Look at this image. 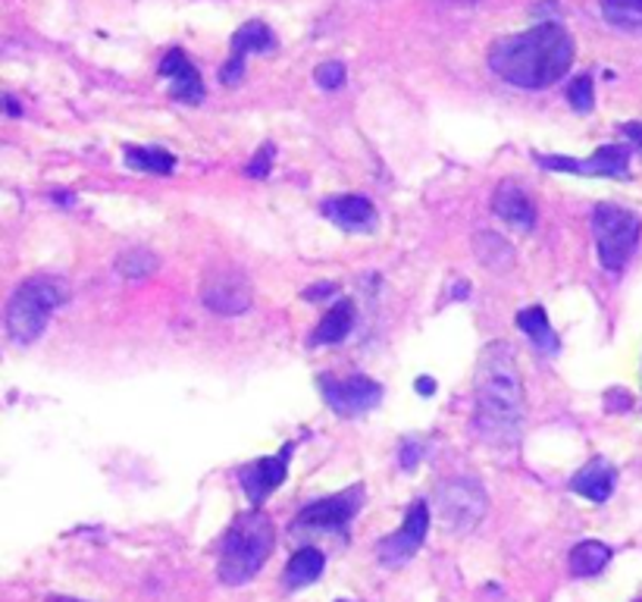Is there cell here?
Wrapping results in <instances>:
<instances>
[{"instance_id": "cell-31", "label": "cell", "mask_w": 642, "mask_h": 602, "mask_svg": "<svg viewBox=\"0 0 642 602\" xmlns=\"http://www.w3.org/2000/svg\"><path fill=\"white\" fill-rule=\"evenodd\" d=\"M7 114H13V117L19 114V103L13 101V98H7Z\"/></svg>"}, {"instance_id": "cell-11", "label": "cell", "mask_w": 642, "mask_h": 602, "mask_svg": "<svg viewBox=\"0 0 642 602\" xmlns=\"http://www.w3.org/2000/svg\"><path fill=\"white\" fill-rule=\"evenodd\" d=\"M201 302L217 314H245L251 308V286L238 270L210 274L201 286Z\"/></svg>"}, {"instance_id": "cell-2", "label": "cell", "mask_w": 642, "mask_h": 602, "mask_svg": "<svg viewBox=\"0 0 642 602\" xmlns=\"http://www.w3.org/2000/svg\"><path fill=\"white\" fill-rule=\"evenodd\" d=\"M574 53V38L561 22L549 19L521 34L498 38L490 48V67L511 86L540 91L567 76Z\"/></svg>"}, {"instance_id": "cell-23", "label": "cell", "mask_w": 642, "mask_h": 602, "mask_svg": "<svg viewBox=\"0 0 642 602\" xmlns=\"http://www.w3.org/2000/svg\"><path fill=\"white\" fill-rule=\"evenodd\" d=\"M602 17L621 32H642V0H599Z\"/></svg>"}, {"instance_id": "cell-27", "label": "cell", "mask_w": 642, "mask_h": 602, "mask_svg": "<svg viewBox=\"0 0 642 602\" xmlns=\"http://www.w3.org/2000/svg\"><path fill=\"white\" fill-rule=\"evenodd\" d=\"M270 160H273V145H264L260 151H257V157H254L251 164H248V176H254V179H267L270 176Z\"/></svg>"}, {"instance_id": "cell-32", "label": "cell", "mask_w": 642, "mask_h": 602, "mask_svg": "<svg viewBox=\"0 0 642 602\" xmlns=\"http://www.w3.org/2000/svg\"><path fill=\"white\" fill-rule=\"evenodd\" d=\"M48 602H79V600H63V596H51Z\"/></svg>"}, {"instance_id": "cell-18", "label": "cell", "mask_w": 642, "mask_h": 602, "mask_svg": "<svg viewBox=\"0 0 642 602\" xmlns=\"http://www.w3.org/2000/svg\"><path fill=\"white\" fill-rule=\"evenodd\" d=\"M355 302L352 298H338L333 308L326 310V317L320 320V327H317V333H314V339L310 343L314 345H336L342 343L348 333H352V327H355Z\"/></svg>"}, {"instance_id": "cell-16", "label": "cell", "mask_w": 642, "mask_h": 602, "mask_svg": "<svg viewBox=\"0 0 642 602\" xmlns=\"http://www.w3.org/2000/svg\"><path fill=\"white\" fill-rule=\"evenodd\" d=\"M492 210H495V217L507 224L511 229H533L536 226V205H533V198L526 195L521 186H514V182H502L495 195H492Z\"/></svg>"}, {"instance_id": "cell-24", "label": "cell", "mask_w": 642, "mask_h": 602, "mask_svg": "<svg viewBox=\"0 0 642 602\" xmlns=\"http://www.w3.org/2000/svg\"><path fill=\"white\" fill-rule=\"evenodd\" d=\"M117 270L122 276H129V279H141V276H151L157 270V258L145 248H132L117 260Z\"/></svg>"}, {"instance_id": "cell-14", "label": "cell", "mask_w": 642, "mask_h": 602, "mask_svg": "<svg viewBox=\"0 0 642 602\" xmlns=\"http://www.w3.org/2000/svg\"><path fill=\"white\" fill-rule=\"evenodd\" d=\"M160 76H164V79L169 82V88H172V98H176V101L201 103L204 95H207L201 72L195 69V63L188 60L186 51H179V48L167 51L164 63H160Z\"/></svg>"}, {"instance_id": "cell-17", "label": "cell", "mask_w": 642, "mask_h": 602, "mask_svg": "<svg viewBox=\"0 0 642 602\" xmlns=\"http://www.w3.org/2000/svg\"><path fill=\"white\" fill-rule=\"evenodd\" d=\"M614 481H618L614 467L609 462H602V458H595L583 471H576L571 490L576 496H586L590 502H609L611 493H614Z\"/></svg>"}, {"instance_id": "cell-33", "label": "cell", "mask_w": 642, "mask_h": 602, "mask_svg": "<svg viewBox=\"0 0 642 602\" xmlns=\"http://www.w3.org/2000/svg\"><path fill=\"white\" fill-rule=\"evenodd\" d=\"M452 3H476V0H452Z\"/></svg>"}, {"instance_id": "cell-28", "label": "cell", "mask_w": 642, "mask_h": 602, "mask_svg": "<svg viewBox=\"0 0 642 602\" xmlns=\"http://www.w3.org/2000/svg\"><path fill=\"white\" fill-rule=\"evenodd\" d=\"M421 443H414V440H407L405 446H402V455H398V462H402V467H405V471H411V467L417 465V462H421Z\"/></svg>"}, {"instance_id": "cell-6", "label": "cell", "mask_w": 642, "mask_h": 602, "mask_svg": "<svg viewBox=\"0 0 642 602\" xmlns=\"http://www.w3.org/2000/svg\"><path fill=\"white\" fill-rule=\"evenodd\" d=\"M436 509L448 534H471L490 512V496L474 477H452L439 486Z\"/></svg>"}, {"instance_id": "cell-15", "label": "cell", "mask_w": 642, "mask_h": 602, "mask_svg": "<svg viewBox=\"0 0 642 602\" xmlns=\"http://www.w3.org/2000/svg\"><path fill=\"white\" fill-rule=\"evenodd\" d=\"M323 217H329L338 229L367 233L376 226V207L364 195H333L323 201Z\"/></svg>"}, {"instance_id": "cell-29", "label": "cell", "mask_w": 642, "mask_h": 602, "mask_svg": "<svg viewBox=\"0 0 642 602\" xmlns=\"http://www.w3.org/2000/svg\"><path fill=\"white\" fill-rule=\"evenodd\" d=\"M624 136L642 151V122H624Z\"/></svg>"}, {"instance_id": "cell-12", "label": "cell", "mask_w": 642, "mask_h": 602, "mask_svg": "<svg viewBox=\"0 0 642 602\" xmlns=\"http://www.w3.org/2000/svg\"><path fill=\"white\" fill-rule=\"evenodd\" d=\"M276 48V34L267 29V22H245L236 34H233V57L229 63H223L220 82L223 86H238L245 76V60L248 53H270Z\"/></svg>"}, {"instance_id": "cell-8", "label": "cell", "mask_w": 642, "mask_h": 602, "mask_svg": "<svg viewBox=\"0 0 642 602\" xmlns=\"http://www.w3.org/2000/svg\"><path fill=\"white\" fill-rule=\"evenodd\" d=\"M320 389L326 402H329V408L338 417H357V414L371 412L383 398V386L373 383L371 377H364V374H355L348 379L320 377Z\"/></svg>"}, {"instance_id": "cell-25", "label": "cell", "mask_w": 642, "mask_h": 602, "mask_svg": "<svg viewBox=\"0 0 642 602\" xmlns=\"http://www.w3.org/2000/svg\"><path fill=\"white\" fill-rule=\"evenodd\" d=\"M567 101L574 107L576 114H590L595 107V88H592V76L590 72H580L571 88H567Z\"/></svg>"}, {"instance_id": "cell-20", "label": "cell", "mask_w": 642, "mask_h": 602, "mask_svg": "<svg viewBox=\"0 0 642 602\" xmlns=\"http://www.w3.org/2000/svg\"><path fill=\"white\" fill-rule=\"evenodd\" d=\"M517 327L524 329L526 336L533 339V345L540 348L542 355H555L559 352V336H555V329L549 324V317H545V310L540 305H533V308H526L517 314Z\"/></svg>"}, {"instance_id": "cell-19", "label": "cell", "mask_w": 642, "mask_h": 602, "mask_svg": "<svg viewBox=\"0 0 642 602\" xmlns=\"http://www.w3.org/2000/svg\"><path fill=\"white\" fill-rule=\"evenodd\" d=\"M326 569V555L320 550H298L286 565V586L288 590H302V586H310Z\"/></svg>"}, {"instance_id": "cell-13", "label": "cell", "mask_w": 642, "mask_h": 602, "mask_svg": "<svg viewBox=\"0 0 642 602\" xmlns=\"http://www.w3.org/2000/svg\"><path fill=\"white\" fill-rule=\"evenodd\" d=\"M288 452H292V446L283 448L279 455H270V458H257V462H251V465H245L238 471L241 490H245V496L251 500V505H260L276 486H283L288 471Z\"/></svg>"}, {"instance_id": "cell-4", "label": "cell", "mask_w": 642, "mask_h": 602, "mask_svg": "<svg viewBox=\"0 0 642 602\" xmlns=\"http://www.w3.org/2000/svg\"><path fill=\"white\" fill-rule=\"evenodd\" d=\"M67 283L60 276H32L19 286L7 305V333L17 345H32L51 314L67 302Z\"/></svg>"}, {"instance_id": "cell-3", "label": "cell", "mask_w": 642, "mask_h": 602, "mask_svg": "<svg viewBox=\"0 0 642 602\" xmlns=\"http://www.w3.org/2000/svg\"><path fill=\"white\" fill-rule=\"evenodd\" d=\"M276 546V527L264 512H245L233 521V527L223 536L220 550V581L229 586H241L251 581Z\"/></svg>"}, {"instance_id": "cell-21", "label": "cell", "mask_w": 642, "mask_h": 602, "mask_svg": "<svg viewBox=\"0 0 642 602\" xmlns=\"http://www.w3.org/2000/svg\"><path fill=\"white\" fill-rule=\"evenodd\" d=\"M122 160H126V167H129V170L151 172V176H169L172 167H176L172 155L164 151V148H138V145L122 148Z\"/></svg>"}, {"instance_id": "cell-30", "label": "cell", "mask_w": 642, "mask_h": 602, "mask_svg": "<svg viewBox=\"0 0 642 602\" xmlns=\"http://www.w3.org/2000/svg\"><path fill=\"white\" fill-rule=\"evenodd\" d=\"M417 393H423V396L436 393V383L433 379H417Z\"/></svg>"}, {"instance_id": "cell-22", "label": "cell", "mask_w": 642, "mask_h": 602, "mask_svg": "<svg viewBox=\"0 0 642 602\" xmlns=\"http://www.w3.org/2000/svg\"><path fill=\"white\" fill-rule=\"evenodd\" d=\"M611 562V550L599 540H583L571 550V571L576 578H592Z\"/></svg>"}, {"instance_id": "cell-9", "label": "cell", "mask_w": 642, "mask_h": 602, "mask_svg": "<svg viewBox=\"0 0 642 602\" xmlns=\"http://www.w3.org/2000/svg\"><path fill=\"white\" fill-rule=\"evenodd\" d=\"M536 164L545 170L574 172V176H609V179H626L630 172V148L624 145H605L586 160H571V157H536Z\"/></svg>"}, {"instance_id": "cell-5", "label": "cell", "mask_w": 642, "mask_h": 602, "mask_svg": "<svg viewBox=\"0 0 642 602\" xmlns=\"http://www.w3.org/2000/svg\"><path fill=\"white\" fill-rule=\"evenodd\" d=\"M592 233H595L602 267L618 274V270H624L626 260L633 258V251L640 245L642 224L633 210H624L618 205H599L592 210Z\"/></svg>"}, {"instance_id": "cell-7", "label": "cell", "mask_w": 642, "mask_h": 602, "mask_svg": "<svg viewBox=\"0 0 642 602\" xmlns=\"http://www.w3.org/2000/svg\"><path fill=\"white\" fill-rule=\"evenodd\" d=\"M426 531H429V505L423 500H417L411 509H407L405 524H402L395 534L386 536V540H379V546H376L379 562L389 565V569H398V565L411 562V559L421 552L423 540H426Z\"/></svg>"}, {"instance_id": "cell-34", "label": "cell", "mask_w": 642, "mask_h": 602, "mask_svg": "<svg viewBox=\"0 0 642 602\" xmlns=\"http://www.w3.org/2000/svg\"><path fill=\"white\" fill-rule=\"evenodd\" d=\"M338 602H348V600H338Z\"/></svg>"}, {"instance_id": "cell-10", "label": "cell", "mask_w": 642, "mask_h": 602, "mask_svg": "<svg viewBox=\"0 0 642 602\" xmlns=\"http://www.w3.org/2000/svg\"><path fill=\"white\" fill-rule=\"evenodd\" d=\"M364 502V490L355 486V490H345V493H336L329 500L310 502L307 509H302V515L295 517V527L302 531H342L352 517L357 515Z\"/></svg>"}, {"instance_id": "cell-1", "label": "cell", "mask_w": 642, "mask_h": 602, "mask_svg": "<svg viewBox=\"0 0 642 602\" xmlns=\"http://www.w3.org/2000/svg\"><path fill=\"white\" fill-rule=\"evenodd\" d=\"M474 431L495 448L517 446L524 431V379L507 343H490L476 362Z\"/></svg>"}, {"instance_id": "cell-26", "label": "cell", "mask_w": 642, "mask_h": 602, "mask_svg": "<svg viewBox=\"0 0 642 602\" xmlns=\"http://www.w3.org/2000/svg\"><path fill=\"white\" fill-rule=\"evenodd\" d=\"M317 86L326 88V91H336V88L345 86V67L338 60H329V63H320L317 72H314Z\"/></svg>"}]
</instances>
